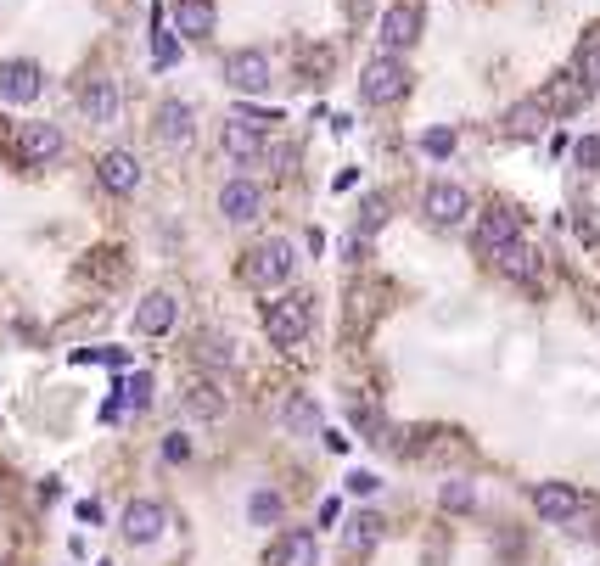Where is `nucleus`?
<instances>
[{"label":"nucleus","instance_id":"393cba45","mask_svg":"<svg viewBox=\"0 0 600 566\" xmlns=\"http://www.w3.org/2000/svg\"><path fill=\"white\" fill-rule=\"evenodd\" d=\"M180 62V40L163 23V6H152V68H174Z\"/></svg>","mask_w":600,"mask_h":566},{"label":"nucleus","instance_id":"0eeeda50","mask_svg":"<svg viewBox=\"0 0 600 566\" xmlns=\"http://www.w3.org/2000/svg\"><path fill=\"white\" fill-rule=\"evenodd\" d=\"M225 85L236 90V96L270 90V57H264V51H230L225 57Z\"/></svg>","mask_w":600,"mask_h":566},{"label":"nucleus","instance_id":"4c0bfd02","mask_svg":"<svg viewBox=\"0 0 600 566\" xmlns=\"http://www.w3.org/2000/svg\"><path fill=\"white\" fill-rule=\"evenodd\" d=\"M101 566H113V561H101Z\"/></svg>","mask_w":600,"mask_h":566},{"label":"nucleus","instance_id":"bb28decb","mask_svg":"<svg viewBox=\"0 0 600 566\" xmlns=\"http://www.w3.org/2000/svg\"><path fill=\"white\" fill-rule=\"evenodd\" d=\"M572 73L584 79L589 90H600V29L584 34V45H578V62H572Z\"/></svg>","mask_w":600,"mask_h":566},{"label":"nucleus","instance_id":"aec40b11","mask_svg":"<svg viewBox=\"0 0 600 566\" xmlns=\"http://www.w3.org/2000/svg\"><path fill=\"white\" fill-rule=\"evenodd\" d=\"M595 96V90L584 85V79H578V73H561V79H550V90H544V107H550V113H578V107H584V101Z\"/></svg>","mask_w":600,"mask_h":566},{"label":"nucleus","instance_id":"9b49d317","mask_svg":"<svg viewBox=\"0 0 600 566\" xmlns=\"http://www.w3.org/2000/svg\"><path fill=\"white\" fill-rule=\"evenodd\" d=\"M219 146H225L230 163H253V157L264 152V124H253V118H225Z\"/></svg>","mask_w":600,"mask_h":566},{"label":"nucleus","instance_id":"473e14b6","mask_svg":"<svg viewBox=\"0 0 600 566\" xmlns=\"http://www.w3.org/2000/svg\"><path fill=\"white\" fill-rule=\"evenodd\" d=\"M421 152H427V157H449V152H455V129H427V135H421Z\"/></svg>","mask_w":600,"mask_h":566},{"label":"nucleus","instance_id":"ddd939ff","mask_svg":"<svg viewBox=\"0 0 600 566\" xmlns=\"http://www.w3.org/2000/svg\"><path fill=\"white\" fill-rule=\"evenodd\" d=\"M191 124H197V113H191L180 96H163V101H158V118H152V129H158L163 146H174V152H180V146L191 141Z\"/></svg>","mask_w":600,"mask_h":566},{"label":"nucleus","instance_id":"1a4fd4ad","mask_svg":"<svg viewBox=\"0 0 600 566\" xmlns=\"http://www.w3.org/2000/svg\"><path fill=\"white\" fill-rule=\"evenodd\" d=\"M62 146H68V135H62V124H23L17 129V157L23 163H51V157H62Z\"/></svg>","mask_w":600,"mask_h":566},{"label":"nucleus","instance_id":"cd10ccee","mask_svg":"<svg viewBox=\"0 0 600 566\" xmlns=\"http://www.w3.org/2000/svg\"><path fill=\"white\" fill-rule=\"evenodd\" d=\"M376 538H382V522H376V516H354V522H348V544H354V550H371Z\"/></svg>","mask_w":600,"mask_h":566},{"label":"nucleus","instance_id":"7ed1b4c3","mask_svg":"<svg viewBox=\"0 0 600 566\" xmlns=\"http://www.w3.org/2000/svg\"><path fill=\"white\" fill-rule=\"evenodd\" d=\"M359 96L371 101V107H393V101L410 96V68H404V57L376 51V57L365 62V73H359Z\"/></svg>","mask_w":600,"mask_h":566},{"label":"nucleus","instance_id":"b1692460","mask_svg":"<svg viewBox=\"0 0 600 566\" xmlns=\"http://www.w3.org/2000/svg\"><path fill=\"white\" fill-rule=\"evenodd\" d=\"M186 410H191V415H202V421H219V415H225L219 382H208V376H202V382H191V387H186Z\"/></svg>","mask_w":600,"mask_h":566},{"label":"nucleus","instance_id":"c9c22d12","mask_svg":"<svg viewBox=\"0 0 600 566\" xmlns=\"http://www.w3.org/2000/svg\"><path fill=\"white\" fill-rule=\"evenodd\" d=\"M129 404H135V410H146V404H152V376H129Z\"/></svg>","mask_w":600,"mask_h":566},{"label":"nucleus","instance_id":"7c9ffc66","mask_svg":"<svg viewBox=\"0 0 600 566\" xmlns=\"http://www.w3.org/2000/svg\"><path fill=\"white\" fill-rule=\"evenodd\" d=\"M572 157H578V169L600 174V135H578V141H572Z\"/></svg>","mask_w":600,"mask_h":566},{"label":"nucleus","instance_id":"6e6552de","mask_svg":"<svg viewBox=\"0 0 600 566\" xmlns=\"http://www.w3.org/2000/svg\"><path fill=\"white\" fill-rule=\"evenodd\" d=\"M219 213H225L230 225H253L258 213H264V191L247 174H236V180L219 185Z\"/></svg>","mask_w":600,"mask_h":566},{"label":"nucleus","instance_id":"a211bd4d","mask_svg":"<svg viewBox=\"0 0 600 566\" xmlns=\"http://www.w3.org/2000/svg\"><path fill=\"white\" fill-rule=\"evenodd\" d=\"M96 180L113 191V197H129L135 185H141V163L129 152H101V163H96Z\"/></svg>","mask_w":600,"mask_h":566},{"label":"nucleus","instance_id":"c756f323","mask_svg":"<svg viewBox=\"0 0 600 566\" xmlns=\"http://www.w3.org/2000/svg\"><path fill=\"white\" fill-rule=\"evenodd\" d=\"M79 365H107V370H124L129 365V354L124 348H85V354H73Z\"/></svg>","mask_w":600,"mask_h":566},{"label":"nucleus","instance_id":"f03ea898","mask_svg":"<svg viewBox=\"0 0 600 566\" xmlns=\"http://www.w3.org/2000/svg\"><path fill=\"white\" fill-rule=\"evenodd\" d=\"M298 275V247L292 241H258L253 253L242 258V281L253 286V292H275V286H286Z\"/></svg>","mask_w":600,"mask_h":566},{"label":"nucleus","instance_id":"dca6fc26","mask_svg":"<svg viewBox=\"0 0 600 566\" xmlns=\"http://www.w3.org/2000/svg\"><path fill=\"white\" fill-rule=\"evenodd\" d=\"M79 107H85L90 124H113L118 107H124V90H118V79H107V73H101V79H90V85H85Z\"/></svg>","mask_w":600,"mask_h":566},{"label":"nucleus","instance_id":"412c9836","mask_svg":"<svg viewBox=\"0 0 600 566\" xmlns=\"http://www.w3.org/2000/svg\"><path fill=\"white\" fill-rule=\"evenodd\" d=\"M544 124H550V107H544L539 96H533V101H516L511 113H505V135H516V141H533Z\"/></svg>","mask_w":600,"mask_h":566},{"label":"nucleus","instance_id":"4468645a","mask_svg":"<svg viewBox=\"0 0 600 566\" xmlns=\"http://www.w3.org/2000/svg\"><path fill=\"white\" fill-rule=\"evenodd\" d=\"M270 566H320V538L309 527H292V533L275 538L270 550Z\"/></svg>","mask_w":600,"mask_h":566},{"label":"nucleus","instance_id":"39448f33","mask_svg":"<svg viewBox=\"0 0 600 566\" xmlns=\"http://www.w3.org/2000/svg\"><path fill=\"white\" fill-rule=\"evenodd\" d=\"M415 40H421V12L415 6H387L382 23H376V45H382L387 57H404Z\"/></svg>","mask_w":600,"mask_h":566},{"label":"nucleus","instance_id":"5701e85b","mask_svg":"<svg viewBox=\"0 0 600 566\" xmlns=\"http://www.w3.org/2000/svg\"><path fill=\"white\" fill-rule=\"evenodd\" d=\"M180 34L186 40H208L214 34V0H180Z\"/></svg>","mask_w":600,"mask_h":566},{"label":"nucleus","instance_id":"c85d7f7f","mask_svg":"<svg viewBox=\"0 0 600 566\" xmlns=\"http://www.w3.org/2000/svg\"><path fill=\"white\" fill-rule=\"evenodd\" d=\"M124 410H129V387H118L113 382V393H107V398H101V421H107V426H118V421H124Z\"/></svg>","mask_w":600,"mask_h":566},{"label":"nucleus","instance_id":"423d86ee","mask_svg":"<svg viewBox=\"0 0 600 566\" xmlns=\"http://www.w3.org/2000/svg\"><path fill=\"white\" fill-rule=\"evenodd\" d=\"M124 544H135V550H146V544H158L163 527H169V510L158 505V499H135V505L124 510Z\"/></svg>","mask_w":600,"mask_h":566},{"label":"nucleus","instance_id":"f704fd0d","mask_svg":"<svg viewBox=\"0 0 600 566\" xmlns=\"http://www.w3.org/2000/svg\"><path fill=\"white\" fill-rule=\"evenodd\" d=\"M376 225H387V202H382V197H371V202H365V219H359V236H371Z\"/></svg>","mask_w":600,"mask_h":566},{"label":"nucleus","instance_id":"f257e3e1","mask_svg":"<svg viewBox=\"0 0 600 566\" xmlns=\"http://www.w3.org/2000/svg\"><path fill=\"white\" fill-rule=\"evenodd\" d=\"M315 331V298L309 292H286V298L264 303V337L275 348H303Z\"/></svg>","mask_w":600,"mask_h":566},{"label":"nucleus","instance_id":"a878e982","mask_svg":"<svg viewBox=\"0 0 600 566\" xmlns=\"http://www.w3.org/2000/svg\"><path fill=\"white\" fill-rule=\"evenodd\" d=\"M281 494H275V488H253V494H247V522L253 527H275L281 522Z\"/></svg>","mask_w":600,"mask_h":566},{"label":"nucleus","instance_id":"2eb2a0df","mask_svg":"<svg viewBox=\"0 0 600 566\" xmlns=\"http://www.w3.org/2000/svg\"><path fill=\"white\" fill-rule=\"evenodd\" d=\"M488 264L500 269V275H511V281H522V286H533V281H539V253H533V247H528V236L505 241L500 253L488 258Z\"/></svg>","mask_w":600,"mask_h":566},{"label":"nucleus","instance_id":"6ab92c4d","mask_svg":"<svg viewBox=\"0 0 600 566\" xmlns=\"http://www.w3.org/2000/svg\"><path fill=\"white\" fill-rule=\"evenodd\" d=\"M516 236H522V225H516V213H505V208H488L483 219H477V253L483 258H494L505 241H516Z\"/></svg>","mask_w":600,"mask_h":566},{"label":"nucleus","instance_id":"f3484780","mask_svg":"<svg viewBox=\"0 0 600 566\" xmlns=\"http://www.w3.org/2000/svg\"><path fill=\"white\" fill-rule=\"evenodd\" d=\"M34 96H40V62H0V101L23 107Z\"/></svg>","mask_w":600,"mask_h":566},{"label":"nucleus","instance_id":"9d476101","mask_svg":"<svg viewBox=\"0 0 600 566\" xmlns=\"http://www.w3.org/2000/svg\"><path fill=\"white\" fill-rule=\"evenodd\" d=\"M533 510H539L544 522H572V516L584 510V494H578L572 482H539V488H533Z\"/></svg>","mask_w":600,"mask_h":566},{"label":"nucleus","instance_id":"72a5a7b5","mask_svg":"<svg viewBox=\"0 0 600 566\" xmlns=\"http://www.w3.org/2000/svg\"><path fill=\"white\" fill-rule=\"evenodd\" d=\"M163 460H169V466H186V460H191V438H186V432H169V443H163Z\"/></svg>","mask_w":600,"mask_h":566},{"label":"nucleus","instance_id":"f8f14e48","mask_svg":"<svg viewBox=\"0 0 600 566\" xmlns=\"http://www.w3.org/2000/svg\"><path fill=\"white\" fill-rule=\"evenodd\" d=\"M174 320H180V303H174V292H146L141 309H135V331H141V337H169Z\"/></svg>","mask_w":600,"mask_h":566},{"label":"nucleus","instance_id":"2f4dec72","mask_svg":"<svg viewBox=\"0 0 600 566\" xmlns=\"http://www.w3.org/2000/svg\"><path fill=\"white\" fill-rule=\"evenodd\" d=\"M438 499H443V510H472L477 494H472V482H460V477H455V482H443V494H438Z\"/></svg>","mask_w":600,"mask_h":566},{"label":"nucleus","instance_id":"20e7f679","mask_svg":"<svg viewBox=\"0 0 600 566\" xmlns=\"http://www.w3.org/2000/svg\"><path fill=\"white\" fill-rule=\"evenodd\" d=\"M421 213H427L438 230H455V225H466V213H472V191L455 185V180H432L427 197H421Z\"/></svg>","mask_w":600,"mask_h":566},{"label":"nucleus","instance_id":"4be33fe9","mask_svg":"<svg viewBox=\"0 0 600 566\" xmlns=\"http://www.w3.org/2000/svg\"><path fill=\"white\" fill-rule=\"evenodd\" d=\"M281 421H286V432H298V438H315V432H320V404H315L309 393L286 398V404H281Z\"/></svg>","mask_w":600,"mask_h":566},{"label":"nucleus","instance_id":"e433bc0d","mask_svg":"<svg viewBox=\"0 0 600 566\" xmlns=\"http://www.w3.org/2000/svg\"><path fill=\"white\" fill-rule=\"evenodd\" d=\"M376 488H382V482H376L371 471H354V477H348V494H359V499H371Z\"/></svg>","mask_w":600,"mask_h":566}]
</instances>
